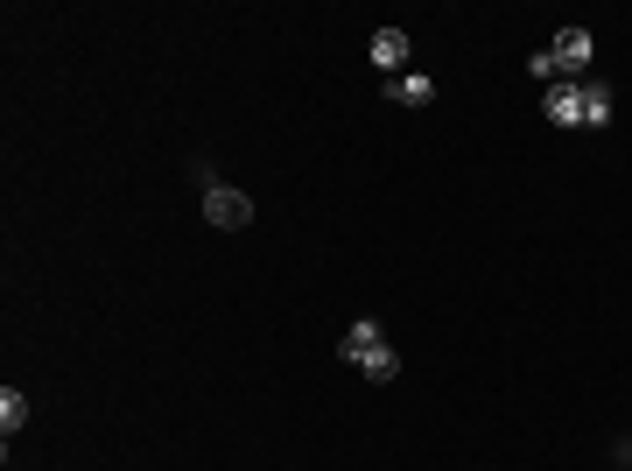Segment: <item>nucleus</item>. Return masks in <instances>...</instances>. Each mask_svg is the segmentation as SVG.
I'll list each match as a JSON object with an SVG mask.
<instances>
[{
  "instance_id": "5",
  "label": "nucleus",
  "mask_w": 632,
  "mask_h": 471,
  "mask_svg": "<svg viewBox=\"0 0 632 471\" xmlns=\"http://www.w3.org/2000/svg\"><path fill=\"white\" fill-rule=\"evenodd\" d=\"M373 64L387 71V78H400V71H408V35H400V29H379V35H373Z\"/></svg>"
},
{
  "instance_id": "7",
  "label": "nucleus",
  "mask_w": 632,
  "mask_h": 471,
  "mask_svg": "<svg viewBox=\"0 0 632 471\" xmlns=\"http://www.w3.org/2000/svg\"><path fill=\"white\" fill-rule=\"evenodd\" d=\"M22 422H29V394L22 387H0V437L14 443V429H22Z\"/></svg>"
},
{
  "instance_id": "3",
  "label": "nucleus",
  "mask_w": 632,
  "mask_h": 471,
  "mask_svg": "<svg viewBox=\"0 0 632 471\" xmlns=\"http://www.w3.org/2000/svg\"><path fill=\"white\" fill-rule=\"evenodd\" d=\"M542 113H548V120L555 127H583V85H548V99H542Z\"/></svg>"
},
{
  "instance_id": "9",
  "label": "nucleus",
  "mask_w": 632,
  "mask_h": 471,
  "mask_svg": "<svg viewBox=\"0 0 632 471\" xmlns=\"http://www.w3.org/2000/svg\"><path fill=\"white\" fill-rule=\"evenodd\" d=\"M358 373H366L373 387H387L394 373H400V352H394V345H379V352H366V360H358Z\"/></svg>"
},
{
  "instance_id": "2",
  "label": "nucleus",
  "mask_w": 632,
  "mask_h": 471,
  "mask_svg": "<svg viewBox=\"0 0 632 471\" xmlns=\"http://www.w3.org/2000/svg\"><path fill=\"white\" fill-rule=\"evenodd\" d=\"M548 56H555V71H563V78L569 85H583V71H590V56H598V35H590V29H577V22H569L563 35H555V43H548Z\"/></svg>"
},
{
  "instance_id": "4",
  "label": "nucleus",
  "mask_w": 632,
  "mask_h": 471,
  "mask_svg": "<svg viewBox=\"0 0 632 471\" xmlns=\"http://www.w3.org/2000/svg\"><path fill=\"white\" fill-rule=\"evenodd\" d=\"M379 345H387V331H379L373 317H358V324L338 338V360H352V366H358V360H366V352H379Z\"/></svg>"
},
{
  "instance_id": "1",
  "label": "nucleus",
  "mask_w": 632,
  "mask_h": 471,
  "mask_svg": "<svg viewBox=\"0 0 632 471\" xmlns=\"http://www.w3.org/2000/svg\"><path fill=\"white\" fill-rule=\"evenodd\" d=\"M190 176H197V191H204V218L218 225V233H246V225H254V197H246L239 183H225L204 156L190 162Z\"/></svg>"
},
{
  "instance_id": "10",
  "label": "nucleus",
  "mask_w": 632,
  "mask_h": 471,
  "mask_svg": "<svg viewBox=\"0 0 632 471\" xmlns=\"http://www.w3.org/2000/svg\"><path fill=\"white\" fill-rule=\"evenodd\" d=\"M527 78H548V85H563V71H555V56H548V50H534V56H527Z\"/></svg>"
},
{
  "instance_id": "8",
  "label": "nucleus",
  "mask_w": 632,
  "mask_h": 471,
  "mask_svg": "<svg viewBox=\"0 0 632 471\" xmlns=\"http://www.w3.org/2000/svg\"><path fill=\"white\" fill-rule=\"evenodd\" d=\"M604 120H611V85L583 78V127H604Z\"/></svg>"
},
{
  "instance_id": "6",
  "label": "nucleus",
  "mask_w": 632,
  "mask_h": 471,
  "mask_svg": "<svg viewBox=\"0 0 632 471\" xmlns=\"http://www.w3.org/2000/svg\"><path fill=\"white\" fill-rule=\"evenodd\" d=\"M387 99H394V106H429V99H436V78L400 71V78H387Z\"/></svg>"
}]
</instances>
